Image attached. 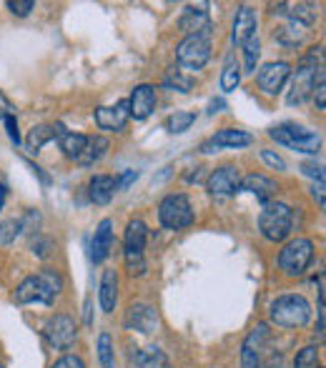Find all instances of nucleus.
Masks as SVG:
<instances>
[{"mask_svg":"<svg viewBox=\"0 0 326 368\" xmlns=\"http://www.w3.org/2000/svg\"><path fill=\"white\" fill-rule=\"evenodd\" d=\"M61 291H63L61 273L53 269H43L38 275H28L25 281H20V286L15 288V303H20V306H25V303L50 306V303H56Z\"/></svg>","mask_w":326,"mask_h":368,"instance_id":"obj_1","label":"nucleus"},{"mask_svg":"<svg viewBox=\"0 0 326 368\" xmlns=\"http://www.w3.org/2000/svg\"><path fill=\"white\" fill-rule=\"evenodd\" d=\"M271 321L281 328H301L306 326L311 319V306L304 296L288 294V296H279V298L271 303Z\"/></svg>","mask_w":326,"mask_h":368,"instance_id":"obj_2","label":"nucleus"},{"mask_svg":"<svg viewBox=\"0 0 326 368\" xmlns=\"http://www.w3.org/2000/svg\"><path fill=\"white\" fill-rule=\"evenodd\" d=\"M146 241H148V225L141 218H133L125 225V238H123V258L125 269L131 275H143L146 273Z\"/></svg>","mask_w":326,"mask_h":368,"instance_id":"obj_3","label":"nucleus"},{"mask_svg":"<svg viewBox=\"0 0 326 368\" xmlns=\"http://www.w3.org/2000/svg\"><path fill=\"white\" fill-rule=\"evenodd\" d=\"M291 225H294V211L286 203H266L261 216H258L261 236L271 243L286 241L288 233H291Z\"/></svg>","mask_w":326,"mask_h":368,"instance_id":"obj_4","label":"nucleus"},{"mask_svg":"<svg viewBox=\"0 0 326 368\" xmlns=\"http://www.w3.org/2000/svg\"><path fill=\"white\" fill-rule=\"evenodd\" d=\"M269 136L274 138L276 143L286 145V148L296 150V153H309L313 156L316 150L321 148V136L319 133L309 131L304 125H296V123H281L271 128Z\"/></svg>","mask_w":326,"mask_h":368,"instance_id":"obj_5","label":"nucleus"},{"mask_svg":"<svg viewBox=\"0 0 326 368\" xmlns=\"http://www.w3.org/2000/svg\"><path fill=\"white\" fill-rule=\"evenodd\" d=\"M158 221L169 231H181L194 223V208L183 193H171L158 203Z\"/></svg>","mask_w":326,"mask_h":368,"instance_id":"obj_6","label":"nucleus"},{"mask_svg":"<svg viewBox=\"0 0 326 368\" xmlns=\"http://www.w3.org/2000/svg\"><path fill=\"white\" fill-rule=\"evenodd\" d=\"M321 45H319V53H309L301 65L294 70V78H291V88H288V95H286V103L288 106H301L304 100H309L311 95V88H313V78H316V70L324 68V65H316V56H321Z\"/></svg>","mask_w":326,"mask_h":368,"instance_id":"obj_7","label":"nucleus"},{"mask_svg":"<svg viewBox=\"0 0 326 368\" xmlns=\"http://www.w3.org/2000/svg\"><path fill=\"white\" fill-rule=\"evenodd\" d=\"M313 261V243L309 238H294L279 253V269L286 275H301L309 269V263Z\"/></svg>","mask_w":326,"mask_h":368,"instance_id":"obj_8","label":"nucleus"},{"mask_svg":"<svg viewBox=\"0 0 326 368\" xmlns=\"http://www.w3.org/2000/svg\"><path fill=\"white\" fill-rule=\"evenodd\" d=\"M211 58V38L186 35L176 45V61L188 70H201Z\"/></svg>","mask_w":326,"mask_h":368,"instance_id":"obj_9","label":"nucleus"},{"mask_svg":"<svg viewBox=\"0 0 326 368\" xmlns=\"http://www.w3.org/2000/svg\"><path fill=\"white\" fill-rule=\"evenodd\" d=\"M43 336L53 349L68 351L70 346L75 344V338H78V326H75V321L70 319V316L58 313V316H53V319L45 323Z\"/></svg>","mask_w":326,"mask_h":368,"instance_id":"obj_10","label":"nucleus"},{"mask_svg":"<svg viewBox=\"0 0 326 368\" xmlns=\"http://www.w3.org/2000/svg\"><path fill=\"white\" fill-rule=\"evenodd\" d=\"M238 183H241V175H238L236 166H221V168L211 170L206 181L208 193L216 195V198H231L238 193Z\"/></svg>","mask_w":326,"mask_h":368,"instance_id":"obj_11","label":"nucleus"},{"mask_svg":"<svg viewBox=\"0 0 326 368\" xmlns=\"http://www.w3.org/2000/svg\"><path fill=\"white\" fill-rule=\"evenodd\" d=\"M288 75H291V65H288V63H284V61L266 63V65L258 68L256 83L266 95H279L281 93L284 83L288 81Z\"/></svg>","mask_w":326,"mask_h":368,"instance_id":"obj_12","label":"nucleus"},{"mask_svg":"<svg viewBox=\"0 0 326 368\" xmlns=\"http://www.w3.org/2000/svg\"><path fill=\"white\" fill-rule=\"evenodd\" d=\"M95 125L103 128V131H123L131 113H128V100H118L116 106H100L93 111Z\"/></svg>","mask_w":326,"mask_h":368,"instance_id":"obj_13","label":"nucleus"},{"mask_svg":"<svg viewBox=\"0 0 326 368\" xmlns=\"http://www.w3.org/2000/svg\"><path fill=\"white\" fill-rule=\"evenodd\" d=\"M256 28H258L256 10L249 8V6L236 8V15H233V28H231V43L241 48L249 38H256Z\"/></svg>","mask_w":326,"mask_h":368,"instance_id":"obj_14","label":"nucleus"},{"mask_svg":"<svg viewBox=\"0 0 326 368\" xmlns=\"http://www.w3.org/2000/svg\"><path fill=\"white\" fill-rule=\"evenodd\" d=\"M266 338H269V326L266 323H258L256 328H251L244 346H241V368H258V363H261V349Z\"/></svg>","mask_w":326,"mask_h":368,"instance_id":"obj_15","label":"nucleus"},{"mask_svg":"<svg viewBox=\"0 0 326 368\" xmlns=\"http://www.w3.org/2000/svg\"><path fill=\"white\" fill-rule=\"evenodd\" d=\"M156 108V88L148 86V83H141V86L133 88L131 98H128V113L131 118L146 120Z\"/></svg>","mask_w":326,"mask_h":368,"instance_id":"obj_16","label":"nucleus"},{"mask_svg":"<svg viewBox=\"0 0 326 368\" xmlns=\"http://www.w3.org/2000/svg\"><path fill=\"white\" fill-rule=\"evenodd\" d=\"M178 25H181V31H186L188 35L211 38V18H208L206 6H186Z\"/></svg>","mask_w":326,"mask_h":368,"instance_id":"obj_17","label":"nucleus"},{"mask_svg":"<svg viewBox=\"0 0 326 368\" xmlns=\"http://www.w3.org/2000/svg\"><path fill=\"white\" fill-rule=\"evenodd\" d=\"M254 143V136L246 131H238V128H224V131L213 133L211 141L203 143V153H213L216 148H244V145Z\"/></svg>","mask_w":326,"mask_h":368,"instance_id":"obj_18","label":"nucleus"},{"mask_svg":"<svg viewBox=\"0 0 326 368\" xmlns=\"http://www.w3.org/2000/svg\"><path fill=\"white\" fill-rule=\"evenodd\" d=\"M125 326L138 333H153L158 328V313L146 303H133L125 313Z\"/></svg>","mask_w":326,"mask_h":368,"instance_id":"obj_19","label":"nucleus"},{"mask_svg":"<svg viewBox=\"0 0 326 368\" xmlns=\"http://www.w3.org/2000/svg\"><path fill=\"white\" fill-rule=\"evenodd\" d=\"M238 191H246V193L256 195L261 203H269L271 195L279 191V186H276L274 178H269V175L263 173H249L246 178H241V183H238Z\"/></svg>","mask_w":326,"mask_h":368,"instance_id":"obj_20","label":"nucleus"},{"mask_svg":"<svg viewBox=\"0 0 326 368\" xmlns=\"http://www.w3.org/2000/svg\"><path fill=\"white\" fill-rule=\"evenodd\" d=\"M113 248V221L103 218L95 228V236L91 241V261L93 263H103L111 256Z\"/></svg>","mask_w":326,"mask_h":368,"instance_id":"obj_21","label":"nucleus"},{"mask_svg":"<svg viewBox=\"0 0 326 368\" xmlns=\"http://www.w3.org/2000/svg\"><path fill=\"white\" fill-rule=\"evenodd\" d=\"M100 311L103 313H113L116 308V301H118V273L113 269H106L100 275Z\"/></svg>","mask_w":326,"mask_h":368,"instance_id":"obj_22","label":"nucleus"},{"mask_svg":"<svg viewBox=\"0 0 326 368\" xmlns=\"http://www.w3.org/2000/svg\"><path fill=\"white\" fill-rule=\"evenodd\" d=\"M56 138L61 141V150L65 153V158L78 161V158L83 156V150H86V143H88V136H83V133H70V131H65L61 123H58L56 125Z\"/></svg>","mask_w":326,"mask_h":368,"instance_id":"obj_23","label":"nucleus"},{"mask_svg":"<svg viewBox=\"0 0 326 368\" xmlns=\"http://www.w3.org/2000/svg\"><path fill=\"white\" fill-rule=\"evenodd\" d=\"M113 193H116V181L111 175H93L88 183V195L95 206H108L113 200Z\"/></svg>","mask_w":326,"mask_h":368,"instance_id":"obj_24","label":"nucleus"},{"mask_svg":"<svg viewBox=\"0 0 326 368\" xmlns=\"http://www.w3.org/2000/svg\"><path fill=\"white\" fill-rule=\"evenodd\" d=\"M108 148H111V143H108L106 136H91L86 143V150H83V156L78 158V163H81V166H93L95 161H100V158L106 156Z\"/></svg>","mask_w":326,"mask_h":368,"instance_id":"obj_25","label":"nucleus"},{"mask_svg":"<svg viewBox=\"0 0 326 368\" xmlns=\"http://www.w3.org/2000/svg\"><path fill=\"white\" fill-rule=\"evenodd\" d=\"M53 138H56V125H33L28 138H25V148H28V153H38Z\"/></svg>","mask_w":326,"mask_h":368,"instance_id":"obj_26","label":"nucleus"},{"mask_svg":"<svg viewBox=\"0 0 326 368\" xmlns=\"http://www.w3.org/2000/svg\"><path fill=\"white\" fill-rule=\"evenodd\" d=\"M241 83V65H238L236 56H228L224 63V70H221V90L224 93H233Z\"/></svg>","mask_w":326,"mask_h":368,"instance_id":"obj_27","label":"nucleus"},{"mask_svg":"<svg viewBox=\"0 0 326 368\" xmlns=\"http://www.w3.org/2000/svg\"><path fill=\"white\" fill-rule=\"evenodd\" d=\"M163 86L171 88V90H178V93H191L196 81H194V75L171 68V70H166V75H163Z\"/></svg>","mask_w":326,"mask_h":368,"instance_id":"obj_28","label":"nucleus"},{"mask_svg":"<svg viewBox=\"0 0 326 368\" xmlns=\"http://www.w3.org/2000/svg\"><path fill=\"white\" fill-rule=\"evenodd\" d=\"M194 123H196L194 111H176L166 118V131H169L171 136H181V133H186Z\"/></svg>","mask_w":326,"mask_h":368,"instance_id":"obj_29","label":"nucleus"},{"mask_svg":"<svg viewBox=\"0 0 326 368\" xmlns=\"http://www.w3.org/2000/svg\"><path fill=\"white\" fill-rule=\"evenodd\" d=\"M136 361L141 368H169V358H166V353H163L158 346H148V349H143L141 353H138Z\"/></svg>","mask_w":326,"mask_h":368,"instance_id":"obj_30","label":"nucleus"},{"mask_svg":"<svg viewBox=\"0 0 326 368\" xmlns=\"http://www.w3.org/2000/svg\"><path fill=\"white\" fill-rule=\"evenodd\" d=\"M244 70L241 73H256V61L261 56V43H258V38H249L244 45Z\"/></svg>","mask_w":326,"mask_h":368,"instance_id":"obj_31","label":"nucleus"},{"mask_svg":"<svg viewBox=\"0 0 326 368\" xmlns=\"http://www.w3.org/2000/svg\"><path fill=\"white\" fill-rule=\"evenodd\" d=\"M294 368H319V349L316 346H306L296 353Z\"/></svg>","mask_w":326,"mask_h":368,"instance_id":"obj_32","label":"nucleus"},{"mask_svg":"<svg viewBox=\"0 0 326 368\" xmlns=\"http://www.w3.org/2000/svg\"><path fill=\"white\" fill-rule=\"evenodd\" d=\"M20 231H23V221L20 218H10V221H3L0 223V243H13L15 238L20 236Z\"/></svg>","mask_w":326,"mask_h":368,"instance_id":"obj_33","label":"nucleus"},{"mask_svg":"<svg viewBox=\"0 0 326 368\" xmlns=\"http://www.w3.org/2000/svg\"><path fill=\"white\" fill-rule=\"evenodd\" d=\"M311 95H313V100H316V108H319V111H324V108H326V73H324V68L316 70Z\"/></svg>","mask_w":326,"mask_h":368,"instance_id":"obj_34","label":"nucleus"},{"mask_svg":"<svg viewBox=\"0 0 326 368\" xmlns=\"http://www.w3.org/2000/svg\"><path fill=\"white\" fill-rule=\"evenodd\" d=\"M98 358L103 368H113V341L108 333H100L98 336Z\"/></svg>","mask_w":326,"mask_h":368,"instance_id":"obj_35","label":"nucleus"},{"mask_svg":"<svg viewBox=\"0 0 326 368\" xmlns=\"http://www.w3.org/2000/svg\"><path fill=\"white\" fill-rule=\"evenodd\" d=\"M31 250L36 253L38 258H48L50 256V250H53V241L45 236H36L31 241Z\"/></svg>","mask_w":326,"mask_h":368,"instance_id":"obj_36","label":"nucleus"},{"mask_svg":"<svg viewBox=\"0 0 326 368\" xmlns=\"http://www.w3.org/2000/svg\"><path fill=\"white\" fill-rule=\"evenodd\" d=\"M8 8H10L13 15L25 18V15H28L33 8H36V3H33V0H8Z\"/></svg>","mask_w":326,"mask_h":368,"instance_id":"obj_37","label":"nucleus"},{"mask_svg":"<svg viewBox=\"0 0 326 368\" xmlns=\"http://www.w3.org/2000/svg\"><path fill=\"white\" fill-rule=\"evenodd\" d=\"M261 158H263L266 163H269V166H271L274 170H286V161H284V158L279 156V153H274V150H266V148H263V150H261Z\"/></svg>","mask_w":326,"mask_h":368,"instance_id":"obj_38","label":"nucleus"},{"mask_svg":"<svg viewBox=\"0 0 326 368\" xmlns=\"http://www.w3.org/2000/svg\"><path fill=\"white\" fill-rule=\"evenodd\" d=\"M50 368H86V363H83L81 356H73V353H68V356L58 358V361L53 363Z\"/></svg>","mask_w":326,"mask_h":368,"instance_id":"obj_39","label":"nucleus"},{"mask_svg":"<svg viewBox=\"0 0 326 368\" xmlns=\"http://www.w3.org/2000/svg\"><path fill=\"white\" fill-rule=\"evenodd\" d=\"M3 123H6L8 138H10L13 143L18 145L20 143V133H18V120H15V115H8V118H3Z\"/></svg>","mask_w":326,"mask_h":368,"instance_id":"obj_40","label":"nucleus"},{"mask_svg":"<svg viewBox=\"0 0 326 368\" xmlns=\"http://www.w3.org/2000/svg\"><path fill=\"white\" fill-rule=\"evenodd\" d=\"M301 170H304L306 175H311V178H316L319 183H324V168H321V166H316V163H304V166H301Z\"/></svg>","mask_w":326,"mask_h":368,"instance_id":"obj_41","label":"nucleus"},{"mask_svg":"<svg viewBox=\"0 0 326 368\" xmlns=\"http://www.w3.org/2000/svg\"><path fill=\"white\" fill-rule=\"evenodd\" d=\"M136 178H138V170H125V173L121 175L118 181H116V191H125V188L131 186Z\"/></svg>","mask_w":326,"mask_h":368,"instance_id":"obj_42","label":"nucleus"},{"mask_svg":"<svg viewBox=\"0 0 326 368\" xmlns=\"http://www.w3.org/2000/svg\"><path fill=\"white\" fill-rule=\"evenodd\" d=\"M8 115H15V106L6 98V93L0 90V120L8 118Z\"/></svg>","mask_w":326,"mask_h":368,"instance_id":"obj_43","label":"nucleus"},{"mask_svg":"<svg viewBox=\"0 0 326 368\" xmlns=\"http://www.w3.org/2000/svg\"><path fill=\"white\" fill-rule=\"evenodd\" d=\"M226 108V100L224 98H213L211 103H208V115H216V113H221Z\"/></svg>","mask_w":326,"mask_h":368,"instance_id":"obj_44","label":"nucleus"},{"mask_svg":"<svg viewBox=\"0 0 326 368\" xmlns=\"http://www.w3.org/2000/svg\"><path fill=\"white\" fill-rule=\"evenodd\" d=\"M6 195H8V188L0 186V211H3V203H6Z\"/></svg>","mask_w":326,"mask_h":368,"instance_id":"obj_45","label":"nucleus"},{"mask_svg":"<svg viewBox=\"0 0 326 368\" xmlns=\"http://www.w3.org/2000/svg\"><path fill=\"white\" fill-rule=\"evenodd\" d=\"M319 368H321V366H319Z\"/></svg>","mask_w":326,"mask_h":368,"instance_id":"obj_46","label":"nucleus"}]
</instances>
